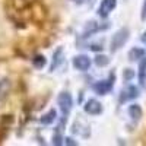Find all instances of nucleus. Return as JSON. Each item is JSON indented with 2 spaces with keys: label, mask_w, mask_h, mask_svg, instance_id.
Instances as JSON below:
<instances>
[{
  "label": "nucleus",
  "mask_w": 146,
  "mask_h": 146,
  "mask_svg": "<svg viewBox=\"0 0 146 146\" xmlns=\"http://www.w3.org/2000/svg\"><path fill=\"white\" fill-rule=\"evenodd\" d=\"M129 38H130V29L127 27L118 28L111 36V41H110V51L117 53L120 48H123L126 45Z\"/></svg>",
  "instance_id": "1"
},
{
  "label": "nucleus",
  "mask_w": 146,
  "mask_h": 146,
  "mask_svg": "<svg viewBox=\"0 0 146 146\" xmlns=\"http://www.w3.org/2000/svg\"><path fill=\"white\" fill-rule=\"evenodd\" d=\"M57 105L62 111L63 115V121H66V118L69 117L72 108H73V96L69 91H62L57 95Z\"/></svg>",
  "instance_id": "2"
},
{
  "label": "nucleus",
  "mask_w": 146,
  "mask_h": 146,
  "mask_svg": "<svg viewBox=\"0 0 146 146\" xmlns=\"http://www.w3.org/2000/svg\"><path fill=\"white\" fill-rule=\"evenodd\" d=\"M114 83H115V73H110L107 79H102V80H96L94 85H92V91L96 94V95H107L113 91L114 88Z\"/></svg>",
  "instance_id": "3"
},
{
  "label": "nucleus",
  "mask_w": 146,
  "mask_h": 146,
  "mask_svg": "<svg viewBox=\"0 0 146 146\" xmlns=\"http://www.w3.org/2000/svg\"><path fill=\"white\" fill-rule=\"evenodd\" d=\"M72 66L78 72H88L92 66V58L88 54H78V56L73 57Z\"/></svg>",
  "instance_id": "4"
},
{
  "label": "nucleus",
  "mask_w": 146,
  "mask_h": 146,
  "mask_svg": "<svg viewBox=\"0 0 146 146\" xmlns=\"http://www.w3.org/2000/svg\"><path fill=\"white\" fill-rule=\"evenodd\" d=\"M83 111L89 115H100L104 113V107L96 98H89L83 104Z\"/></svg>",
  "instance_id": "5"
},
{
  "label": "nucleus",
  "mask_w": 146,
  "mask_h": 146,
  "mask_svg": "<svg viewBox=\"0 0 146 146\" xmlns=\"http://www.w3.org/2000/svg\"><path fill=\"white\" fill-rule=\"evenodd\" d=\"M115 7H117V0H101L100 6H98V10H96V13H98L100 18L107 19V18L114 12Z\"/></svg>",
  "instance_id": "6"
},
{
  "label": "nucleus",
  "mask_w": 146,
  "mask_h": 146,
  "mask_svg": "<svg viewBox=\"0 0 146 146\" xmlns=\"http://www.w3.org/2000/svg\"><path fill=\"white\" fill-rule=\"evenodd\" d=\"M139 95L140 94H139L137 86H135V85H127L124 89H121L120 96H118V102L120 104H124L127 101H133V100H136Z\"/></svg>",
  "instance_id": "7"
},
{
  "label": "nucleus",
  "mask_w": 146,
  "mask_h": 146,
  "mask_svg": "<svg viewBox=\"0 0 146 146\" xmlns=\"http://www.w3.org/2000/svg\"><path fill=\"white\" fill-rule=\"evenodd\" d=\"M72 133L76 135V136H80V137L86 139V137L91 136V127L85 123V121L76 120V121H73V124H72Z\"/></svg>",
  "instance_id": "8"
},
{
  "label": "nucleus",
  "mask_w": 146,
  "mask_h": 146,
  "mask_svg": "<svg viewBox=\"0 0 146 146\" xmlns=\"http://www.w3.org/2000/svg\"><path fill=\"white\" fill-rule=\"evenodd\" d=\"M64 60V48L62 45H58L56 50L53 51L51 56V63H50V72H56L58 69V66L63 63Z\"/></svg>",
  "instance_id": "9"
},
{
  "label": "nucleus",
  "mask_w": 146,
  "mask_h": 146,
  "mask_svg": "<svg viewBox=\"0 0 146 146\" xmlns=\"http://www.w3.org/2000/svg\"><path fill=\"white\" fill-rule=\"evenodd\" d=\"M100 29H101V27H100L98 22H96V21H89V22L85 23L80 36H82V38H88V36H92L94 34H96Z\"/></svg>",
  "instance_id": "10"
},
{
  "label": "nucleus",
  "mask_w": 146,
  "mask_h": 146,
  "mask_svg": "<svg viewBox=\"0 0 146 146\" xmlns=\"http://www.w3.org/2000/svg\"><path fill=\"white\" fill-rule=\"evenodd\" d=\"M127 115L135 121V123H137V121L143 117V110L139 104H130L127 107Z\"/></svg>",
  "instance_id": "11"
},
{
  "label": "nucleus",
  "mask_w": 146,
  "mask_h": 146,
  "mask_svg": "<svg viewBox=\"0 0 146 146\" xmlns=\"http://www.w3.org/2000/svg\"><path fill=\"white\" fill-rule=\"evenodd\" d=\"M146 56V50L142 47H133L127 53V58L129 62H140V60Z\"/></svg>",
  "instance_id": "12"
},
{
  "label": "nucleus",
  "mask_w": 146,
  "mask_h": 146,
  "mask_svg": "<svg viewBox=\"0 0 146 146\" xmlns=\"http://www.w3.org/2000/svg\"><path fill=\"white\" fill-rule=\"evenodd\" d=\"M56 120H57V110L51 108V110H48L45 114H42L38 121H40V124H42V126H51Z\"/></svg>",
  "instance_id": "13"
},
{
  "label": "nucleus",
  "mask_w": 146,
  "mask_h": 146,
  "mask_svg": "<svg viewBox=\"0 0 146 146\" xmlns=\"http://www.w3.org/2000/svg\"><path fill=\"white\" fill-rule=\"evenodd\" d=\"M137 78H139V83L140 86L145 88L146 86V56L139 62V67H137Z\"/></svg>",
  "instance_id": "14"
},
{
  "label": "nucleus",
  "mask_w": 146,
  "mask_h": 146,
  "mask_svg": "<svg viewBox=\"0 0 146 146\" xmlns=\"http://www.w3.org/2000/svg\"><path fill=\"white\" fill-rule=\"evenodd\" d=\"M31 63H32V66H34L35 69L41 70V69H44V67L47 66V58H45V56H42V54H35V56L31 58Z\"/></svg>",
  "instance_id": "15"
},
{
  "label": "nucleus",
  "mask_w": 146,
  "mask_h": 146,
  "mask_svg": "<svg viewBox=\"0 0 146 146\" xmlns=\"http://www.w3.org/2000/svg\"><path fill=\"white\" fill-rule=\"evenodd\" d=\"M111 62V58H110L107 54H96L95 58H94V63L96 67H107Z\"/></svg>",
  "instance_id": "16"
},
{
  "label": "nucleus",
  "mask_w": 146,
  "mask_h": 146,
  "mask_svg": "<svg viewBox=\"0 0 146 146\" xmlns=\"http://www.w3.org/2000/svg\"><path fill=\"white\" fill-rule=\"evenodd\" d=\"M10 91V80L9 79H0V100L5 98Z\"/></svg>",
  "instance_id": "17"
},
{
  "label": "nucleus",
  "mask_w": 146,
  "mask_h": 146,
  "mask_svg": "<svg viewBox=\"0 0 146 146\" xmlns=\"http://www.w3.org/2000/svg\"><path fill=\"white\" fill-rule=\"evenodd\" d=\"M51 143H53V145H56V146L64 145V136L62 135L60 129H57V130H56V133L53 135V137H51Z\"/></svg>",
  "instance_id": "18"
},
{
  "label": "nucleus",
  "mask_w": 146,
  "mask_h": 146,
  "mask_svg": "<svg viewBox=\"0 0 146 146\" xmlns=\"http://www.w3.org/2000/svg\"><path fill=\"white\" fill-rule=\"evenodd\" d=\"M135 76H136V72L133 69H124L123 70V79H124V82H131L133 79H135Z\"/></svg>",
  "instance_id": "19"
},
{
  "label": "nucleus",
  "mask_w": 146,
  "mask_h": 146,
  "mask_svg": "<svg viewBox=\"0 0 146 146\" xmlns=\"http://www.w3.org/2000/svg\"><path fill=\"white\" fill-rule=\"evenodd\" d=\"M64 145H67V146H78L79 142L75 140L73 137H70V136H67V137H64Z\"/></svg>",
  "instance_id": "20"
},
{
  "label": "nucleus",
  "mask_w": 146,
  "mask_h": 146,
  "mask_svg": "<svg viewBox=\"0 0 146 146\" xmlns=\"http://www.w3.org/2000/svg\"><path fill=\"white\" fill-rule=\"evenodd\" d=\"M142 21L146 19V0H143V6H142V15H140Z\"/></svg>",
  "instance_id": "21"
},
{
  "label": "nucleus",
  "mask_w": 146,
  "mask_h": 146,
  "mask_svg": "<svg viewBox=\"0 0 146 146\" xmlns=\"http://www.w3.org/2000/svg\"><path fill=\"white\" fill-rule=\"evenodd\" d=\"M140 41H142V42H143V44L146 45V31H145V32L142 34V36H140Z\"/></svg>",
  "instance_id": "22"
},
{
  "label": "nucleus",
  "mask_w": 146,
  "mask_h": 146,
  "mask_svg": "<svg viewBox=\"0 0 146 146\" xmlns=\"http://www.w3.org/2000/svg\"><path fill=\"white\" fill-rule=\"evenodd\" d=\"M73 3H76V5H83L85 2H86V0H72Z\"/></svg>",
  "instance_id": "23"
}]
</instances>
